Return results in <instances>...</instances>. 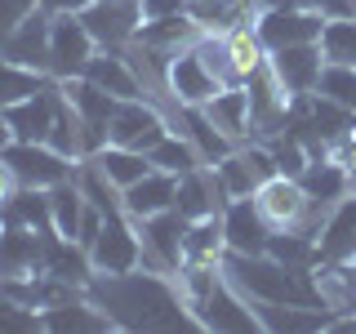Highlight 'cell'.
Instances as JSON below:
<instances>
[{"instance_id": "6da1fadb", "label": "cell", "mask_w": 356, "mask_h": 334, "mask_svg": "<svg viewBox=\"0 0 356 334\" xmlns=\"http://www.w3.org/2000/svg\"><path fill=\"white\" fill-rule=\"evenodd\" d=\"M85 294L107 312L116 330H200L170 272H152V267L94 272Z\"/></svg>"}, {"instance_id": "7a4b0ae2", "label": "cell", "mask_w": 356, "mask_h": 334, "mask_svg": "<svg viewBox=\"0 0 356 334\" xmlns=\"http://www.w3.org/2000/svg\"><path fill=\"white\" fill-rule=\"evenodd\" d=\"M165 134H170V116L152 98H125V103H116L107 120V143L134 148V152H152Z\"/></svg>"}, {"instance_id": "3957f363", "label": "cell", "mask_w": 356, "mask_h": 334, "mask_svg": "<svg viewBox=\"0 0 356 334\" xmlns=\"http://www.w3.org/2000/svg\"><path fill=\"white\" fill-rule=\"evenodd\" d=\"M138 228V241H143V267L152 272H178L183 267V237H187V218L178 209H161V214H147V218H134Z\"/></svg>"}, {"instance_id": "277c9868", "label": "cell", "mask_w": 356, "mask_h": 334, "mask_svg": "<svg viewBox=\"0 0 356 334\" xmlns=\"http://www.w3.org/2000/svg\"><path fill=\"white\" fill-rule=\"evenodd\" d=\"M0 156L9 161L18 187H44V192L67 183V178H76V165H81V161H67L63 152H54L49 143H18V138L9 143Z\"/></svg>"}, {"instance_id": "5b68a950", "label": "cell", "mask_w": 356, "mask_h": 334, "mask_svg": "<svg viewBox=\"0 0 356 334\" xmlns=\"http://www.w3.org/2000/svg\"><path fill=\"white\" fill-rule=\"evenodd\" d=\"M94 54H98V40L89 36L81 14H58L54 18V27H49V67H44L54 81L85 76V67H89Z\"/></svg>"}, {"instance_id": "8992f818", "label": "cell", "mask_w": 356, "mask_h": 334, "mask_svg": "<svg viewBox=\"0 0 356 334\" xmlns=\"http://www.w3.org/2000/svg\"><path fill=\"white\" fill-rule=\"evenodd\" d=\"M89 259H94V272H134V267H143V241L125 209L103 218V232H98Z\"/></svg>"}, {"instance_id": "52a82bcc", "label": "cell", "mask_w": 356, "mask_h": 334, "mask_svg": "<svg viewBox=\"0 0 356 334\" xmlns=\"http://www.w3.org/2000/svg\"><path fill=\"white\" fill-rule=\"evenodd\" d=\"M81 22L98 40V49H120V45H129L138 36L143 9H138V0H89L81 9Z\"/></svg>"}, {"instance_id": "ba28073f", "label": "cell", "mask_w": 356, "mask_h": 334, "mask_svg": "<svg viewBox=\"0 0 356 334\" xmlns=\"http://www.w3.org/2000/svg\"><path fill=\"white\" fill-rule=\"evenodd\" d=\"M254 31H259L263 49H285V45H312L325 31V18L316 9H259L254 14Z\"/></svg>"}, {"instance_id": "9c48e42d", "label": "cell", "mask_w": 356, "mask_h": 334, "mask_svg": "<svg viewBox=\"0 0 356 334\" xmlns=\"http://www.w3.org/2000/svg\"><path fill=\"white\" fill-rule=\"evenodd\" d=\"M218 89H222V81L209 72V63L200 58L196 45H187V49L174 54V63H170V98L178 107H205Z\"/></svg>"}, {"instance_id": "30bf717a", "label": "cell", "mask_w": 356, "mask_h": 334, "mask_svg": "<svg viewBox=\"0 0 356 334\" xmlns=\"http://www.w3.org/2000/svg\"><path fill=\"white\" fill-rule=\"evenodd\" d=\"M312 281L334 321H356V259H321L312 267Z\"/></svg>"}, {"instance_id": "8fae6325", "label": "cell", "mask_w": 356, "mask_h": 334, "mask_svg": "<svg viewBox=\"0 0 356 334\" xmlns=\"http://www.w3.org/2000/svg\"><path fill=\"white\" fill-rule=\"evenodd\" d=\"M267 67H272L276 81L285 85V94L303 98V94L316 89L321 67H325V54H321V40H312V45H285V49L267 54Z\"/></svg>"}, {"instance_id": "7c38bea8", "label": "cell", "mask_w": 356, "mask_h": 334, "mask_svg": "<svg viewBox=\"0 0 356 334\" xmlns=\"http://www.w3.org/2000/svg\"><path fill=\"white\" fill-rule=\"evenodd\" d=\"M49 27H54V18L36 5L14 31H9V36H0V54H5L9 63H22V67L44 72V67H49ZM44 76H49V72H44Z\"/></svg>"}, {"instance_id": "4fadbf2b", "label": "cell", "mask_w": 356, "mask_h": 334, "mask_svg": "<svg viewBox=\"0 0 356 334\" xmlns=\"http://www.w3.org/2000/svg\"><path fill=\"white\" fill-rule=\"evenodd\" d=\"M44 237H49V232L22 228V223H5V228H0V281L36 276L40 263H44Z\"/></svg>"}, {"instance_id": "5bb4252c", "label": "cell", "mask_w": 356, "mask_h": 334, "mask_svg": "<svg viewBox=\"0 0 356 334\" xmlns=\"http://www.w3.org/2000/svg\"><path fill=\"white\" fill-rule=\"evenodd\" d=\"M222 241H227L232 254H267V241H272V228L263 223L254 196H236L222 209Z\"/></svg>"}, {"instance_id": "9a60e30c", "label": "cell", "mask_w": 356, "mask_h": 334, "mask_svg": "<svg viewBox=\"0 0 356 334\" xmlns=\"http://www.w3.org/2000/svg\"><path fill=\"white\" fill-rule=\"evenodd\" d=\"M54 111H58V81H49L44 89H36L31 98H22V103L5 107L9 134H14L18 143H49Z\"/></svg>"}, {"instance_id": "2e32d148", "label": "cell", "mask_w": 356, "mask_h": 334, "mask_svg": "<svg viewBox=\"0 0 356 334\" xmlns=\"http://www.w3.org/2000/svg\"><path fill=\"white\" fill-rule=\"evenodd\" d=\"M227 192H222V183H218V174H214V165H196L192 174H183L178 178V196H174V209L183 214L187 223L192 218H209V214H222L227 209Z\"/></svg>"}, {"instance_id": "e0dca14e", "label": "cell", "mask_w": 356, "mask_h": 334, "mask_svg": "<svg viewBox=\"0 0 356 334\" xmlns=\"http://www.w3.org/2000/svg\"><path fill=\"white\" fill-rule=\"evenodd\" d=\"M170 129H178L187 143H192L196 156H200V165H218L227 152H236V143H232L227 134L205 116V107H174L170 111Z\"/></svg>"}, {"instance_id": "ac0fdd59", "label": "cell", "mask_w": 356, "mask_h": 334, "mask_svg": "<svg viewBox=\"0 0 356 334\" xmlns=\"http://www.w3.org/2000/svg\"><path fill=\"white\" fill-rule=\"evenodd\" d=\"M205 116L227 134L232 143H250L254 138V120H250V89L245 85H222L214 98L205 103Z\"/></svg>"}, {"instance_id": "d6986e66", "label": "cell", "mask_w": 356, "mask_h": 334, "mask_svg": "<svg viewBox=\"0 0 356 334\" xmlns=\"http://www.w3.org/2000/svg\"><path fill=\"white\" fill-rule=\"evenodd\" d=\"M254 312H259V326L276 334H316L334 326V317L316 303H254Z\"/></svg>"}, {"instance_id": "ffe728a7", "label": "cell", "mask_w": 356, "mask_h": 334, "mask_svg": "<svg viewBox=\"0 0 356 334\" xmlns=\"http://www.w3.org/2000/svg\"><path fill=\"white\" fill-rule=\"evenodd\" d=\"M120 196H125V214H129V218H147V214H161V209H174V196H178V174L152 170L147 178L129 183Z\"/></svg>"}, {"instance_id": "44dd1931", "label": "cell", "mask_w": 356, "mask_h": 334, "mask_svg": "<svg viewBox=\"0 0 356 334\" xmlns=\"http://www.w3.org/2000/svg\"><path fill=\"white\" fill-rule=\"evenodd\" d=\"M85 76L98 89H107L111 98H120V103H125V98H143V85H138V76H134V67L120 49H98L85 67Z\"/></svg>"}, {"instance_id": "7402d4cb", "label": "cell", "mask_w": 356, "mask_h": 334, "mask_svg": "<svg viewBox=\"0 0 356 334\" xmlns=\"http://www.w3.org/2000/svg\"><path fill=\"white\" fill-rule=\"evenodd\" d=\"M298 183L312 200H325V205H339L343 196H352V170L339 165L334 156H312L307 170L298 174Z\"/></svg>"}, {"instance_id": "603a6c76", "label": "cell", "mask_w": 356, "mask_h": 334, "mask_svg": "<svg viewBox=\"0 0 356 334\" xmlns=\"http://www.w3.org/2000/svg\"><path fill=\"white\" fill-rule=\"evenodd\" d=\"M321 259H356V196H343L321 228Z\"/></svg>"}, {"instance_id": "cb8c5ba5", "label": "cell", "mask_w": 356, "mask_h": 334, "mask_svg": "<svg viewBox=\"0 0 356 334\" xmlns=\"http://www.w3.org/2000/svg\"><path fill=\"white\" fill-rule=\"evenodd\" d=\"M222 45H227V67H232V81L236 85H245L267 63V49H263L259 31H254V22H241V27L222 31Z\"/></svg>"}, {"instance_id": "d4e9b609", "label": "cell", "mask_w": 356, "mask_h": 334, "mask_svg": "<svg viewBox=\"0 0 356 334\" xmlns=\"http://www.w3.org/2000/svg\"><path fill=\"white\" fill-rule=\"evenodd\" d=\"M49 148H54V152H63L67 161H85V156H89V134H85V120H81V111L72 107V98L63 94V85H58V111H54Z\"/></svg>"}, {"instance_id": "484cf974", "label": "cell", "mask_w": 356, "mask_h": 334, "mask_svg": "<svg viewBox=\"0 0 356 334\" xmlns=\"http://www.w3.org/2000/svg\"><path fill=\"white\" fill-rule=\"evenodd\" d=\"M227 241H222V214L192 218L183 237V263H222Z\"/></svg>"}, {"instance_id": "4316f807", "label": "cell", "mask_w": 356, "mask_h": 334, "mask_svg": "<svg viewBox=\"0 0 356 334\" xmlns=\"http://www.w3.org/2000/svg\"><path fill=\"white\" fill-rule=\"evenodd\" d=\"M0 223H22V228H36V232H54L49 192L44 187H18L9 196V205L0 209Z\"/></svg>"}, {"instance_id": "83f0119b", "label": "cell", "mask_w": 356, "mask_h": 334, "mask_svg": "<svg viewBox=\"0 0 356 334\" xmlns=\"http://www.w3.org/2000/svg\"><path fill=\"white\" fill-rule=\"evenodd\" d=\"M98 161V170H103L111 183L120 187V192H125L129 183H138V178H147L156 165H152V156L147 152H134V148H116V143H107L103 152L94 156Z\"/></svg>"}, {"instance_id": "f1b7e54d", "label": "cell", "mask_w": 356, "mask_h": 334, "mask_svg": "<svg viewBox=\"0 0 356 334\" xmlns=\"http://www.w3.org/2000/svg\"><path fill=\"white\" fill-rule=\"evenodd\" d=\"M54 76L36 72V67H22V63H9L5 54H0V111L22 103V98H31L36 89H44Z\"/></svg>"}, {"instance_id": "f546056e", "label": "cell", "mask_w": 356, "mask_h": 334, "mask_svg": "<svg viewBox=\"0 0 356 334\" xmlns=\"http://www.w3.org/2000/svg\"><path fill=\"white\" fill-rule=\"evenodd\" d=\"M85 192L76 178H67V183L49 187V209H54V232L67 241H76V228H81V214H85Z\"/></svg>"}, {"instance_id": "4dcf8cb0", "label": "cell", "mask_w": 356, "mask_h": 334, "mask_svg": "<svg viewBox=\"0 0 356 334\" xmlns=\"http://www.w3.org/2000/svg\"><path fill=\"white\" fill-rule=\"evenodd\" d=\"M147 156H152V165H156V170H165V174H178V178H183V174H192L196 165H200L196 148H192V143H187L178 129H170V134H165V138L156 143V148H152Z\"/></svg>"}, {"instance_id": "1f68e13d", "label": "cell", "mask_w": 356, "mask_h": 334, "mask_svg": "<svg viewBox=\"0 0 356 334\" xmlns=\"http://www.w3.org/2000/svg\"><path fill=\"white\" fill-rule=\"evenodd\" d=\"M321 54H325V63L356 67V18H330L321 31Z\"/></svg>"}, {"instance_id": "d6a6232c", "label": "cell", "mask_w": 356, "mask_h": 334, "mask_svg": "<svg viewBox=\"0 0 356 334\" xmlns=\"http://www.w3.org/2000/svg\"><path fill=\"white\" fill-rule=\"evenodd\" d=\"M312 94H321V98H330V103L356 111V67L325 63V67H321V81H316V89H312Z\"/></svg>"}, {"instance_id": "836d02e7", "label": "cell", "mask_w": 356, "mask_h": 334, "mask_svg": "<svg viewBox=\"0 0 356 334\" xmlns=\"http://www.w3.org/2000/svg\"><path fill=\"white\" fill-rule=\"evenodd\" d=\"M214 174H218L222 192H227L232 200H236V196H254V187H259V178H254V170H250V161H245V156H241V148L222 156V161L214 165Z\"/></svg>"}, {"instance_id": "e575fe53", "label": "cell", "mask_w": 356, "mask_h": 334, "mask_svg": "<svg viewBox=\"0 0 356 334\" xmlns=\"http://www.w3.org/2000/svg\"><path fill=\"white\" fill-rule=\"evenodd\" d=\"M0 330H40V308H27L18 299L0 294Z\"/></svg>"}, {"instance_id": "d590c367", "label": "cell", "mask_w": 356, "mask_h": 334, "mask_svg": "<svg viewBox=\"0 0 356 334\" xmlns=\"http://www.w3.org/2000/svg\"><path fill=\"white\" fill-rule=\"evenodd\" d=\"M31 9H36V0H0V36H9Z\"/></svg>"}, {"instance_id": "8d00e7d4", "label": "cell", "mask_w": 356, "mask_h": 334, "mask_svg": "<svg viewBox=\"0 0 356 334\" xmlns=\"http://www.w3.org/2000/svg\"><path fill=\"white\" fill-rule=\"evenodd\" d=\"M138 9H143V22H152V18L187 14V9H192V0H138Z\"/></svg>"}, {"instance_id": "74e56055", "label": "cell", "mask_w": 356, "mask_h": 334, "mask_svg": "<svg viewBox=\"0 0 356 334\" xmlns=\"http://www.w3.org/2000/svg\"><path fill=\"white\" fill-rule=\"evenodd\" d=\"M36 5H40L49 18H58V14H81L89 0H36Z\"/></svg>"}, {"instance_id": "f35d334b", "label": "cell", "mask_w": 356, "mask_h": 334, "mask_svg": "<svg viewBox=\"0 0 356 334\" xmlns=\"http://www.w3.org/2000/svg\"><path fill=\"white\" fill-rule=\"evenodd\" d=\"M18 192V178H14V170H9V161L0 156V209L9 205V196Z\"/></svg>"}, {"instance_id": "ab89813d", "label": "cell", "mask_w": 356, "mask_h": 334, "mask_svg": "<svg viewBox=\"0 0 356 334\" xmlns=\"http://www.w3.org/2000/svg\"><path fill=\"white\" fill-rule=\"evenodd\" d=\"M14 143V134H9V120H5V111H0V152Z\"/></svg>"}, {"instance_id": "60d3db41", "label": "cell", "mask_w": 356, "mask_h": 334, "mask_svg": "<svg viewBox=\"0 0 356 334\" xmlns=\"http://www.w3.org/2000/svg\"><path fill=\"white\" fill-rule=\"evenodd\" d=\"M352 196H356V170H352Z\"/></svg>"}, {"instance_id": "b9f144b4", "label": "cell", "mask_w": 356, "mask_h": 334, "mask_svg": "<svg viewBox=\"0 0 356 334\" xmlns=\"http://www.w3.org/2000/svg\"><path fill=\"white\" fill-rule=\"evenodd\" d=\"M352 9H356V0H352Z\"/></svg>"}, {"instance_id": "7bdbcfd3", "label": "cell", "mask_w": 356, "mask_h": 334, "mask_svg": "<svg viewBox=\"0 0 356 334\" xmlns=\"http://www.w3.org/2000/svg\"><path fill=\"white\" fill-rule=\"evenodd\" d=\"M0 228H5V223H0Z\"/></svg>"}]
</instances>
